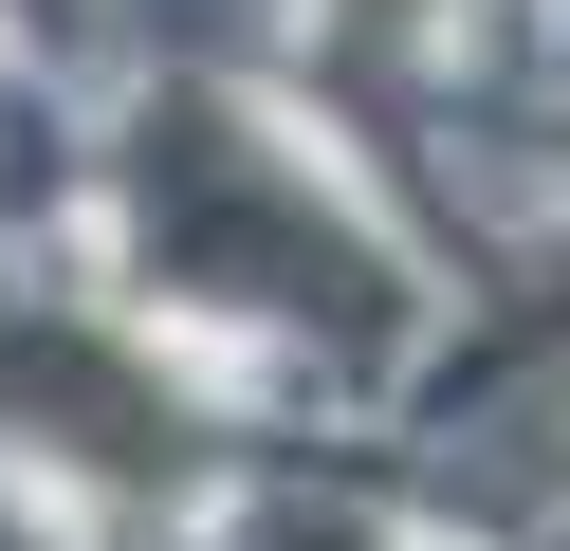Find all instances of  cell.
I'll return each mask as SVG.
<instances>
[{
    "instance_id": "obj_1",
    "label": "cell",
    "mask_w": 570,
    "mask_h": 551,
    "mask_svg": "<svg viewBox=\"0 0 570 551\" xmlns=\"http://www.w3.org/2000/svg\"><path fill=\"white\" fill-rule=\"evenodd\" d=\"M148 239H166V276L239 294V313H332V331L386 313V276L222 129V110H166V129H148Z\"/></svg>"
},
{
    "instance_id": "obj_2",
    "label": "cell",
    "mask_w": 570,
    "mask_h": 551,
    "mask_svg": "<svg viewBox=\"0 0 570 551\" xmlns=\"http://www.w3.org/2000/svg\"><path fill=\"white\" fill-rule=\"evenodd\" d=\"M552 331H570V294H552Z\"/></svg>"
}]
</instances>
